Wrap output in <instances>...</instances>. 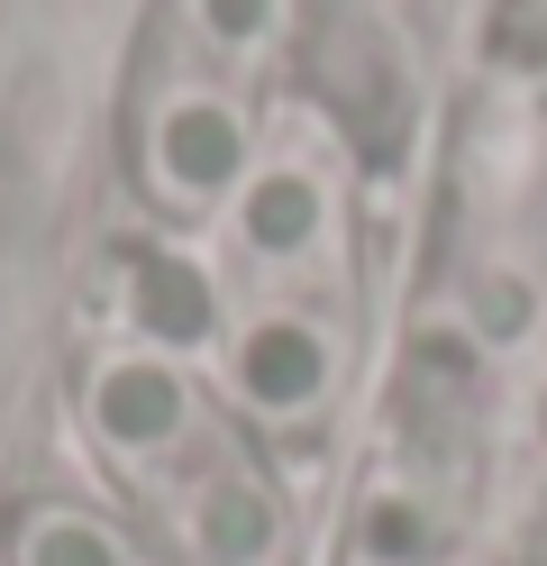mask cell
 Listing matches in <instances>:
<instances>
[{
	"mask_svg": "<svg viewBox=\"0 0 547 566\" xmlns=\"http://www.w3.org/2000/svg\"><path fill=\"white\" fill-rule=\"evenodd\" d=\"M182 539L201 566H274L283 548V503L255 484L238 457H192V484H182Z\"/></svg>",
	"mask_w": 547,
	"mask_h": 566,
	"instance_id": "5",
	"label": "cell"
},
{
	"mask_svg": "<svg viewBox=\"0 0 547 566\" xmlns=\"http://www.w3.org/2000/svg\"><path fill=\"white\" fill-rule=\"evenodd\" d=\"M265 137H255L238 83H210V74H173L146 101V128H137V165H146V192H156L173 220H219L238 201V184L255 174Z\"/></svg>",
	"mask_w": 547,
	"mask_h": 566,
	"instance_id": "1",
	"label": "cell"
},
{
	"mask_svg": "<svg viewBox=\"0 0 547 566\" xmlns=\"http://www.w3.org/2000/svg\"><path fill=\"white\" fill-rule=\"evenodd\" d=\"M19 566H128V539H119L101 512L46 503V512L19 521Z\"/></svg>",
	"mask_w": 547,
	"mask_h": 566,
	"instance_id": "7",
	"label": "cell"
},
{
	"mask_svg": "<svg viewBox=\"0 0 547 566\" xmlns=\"http://www.w3.org/2000/svg\"><path fill=\"white\" fill-rule=\"evenodd\" d=\"M83 420H92V439L119 457L128 475H156V467H173V457H201L210 448L201 384H192V366H173L165 347L101 357L92 384H83Z\"/></svg>",
	"mask_w": 547,
	"mask_h": 566,
	"instance_id": "4",
	"label": "cell"
},
{
	"mask_svg": "<svg viewBox=\"0 0 547 566\" xmlns=\"http://www.w3.org/2000/svg\"><path fill=\"white\" fill-rule=\"evenodd\" d=\"M219 220H229L238 256L255 274L283 283V302H302L292 283L338 274V174H328L319 156H302V147H265Z\"/></svg>",
	"mask_w": 547,
	"mask_h": 566,
	"instance_id": "3",
	"label": "cell"
},
{
	"mask_svg": "<svg viewBox=\"0 0 547 566\" xmlns=\"http://www.w3.org/2000/svg\"><path fill=\"white\" fill-rule=\"evenodd\" d=\"M283 28H292V0H182V38H192V55L210 64V83L265 74Z\"/></svg>",
	"mask_w": 547,
	"mask_h": 566,
	"instance_id": "6",
	"label": "cell"
},
{
	"mask_svg": "<svg viewBox=\"0 0 547 566\" xmlns=\"http://www.w3.org/2000/svg\"><path fill=\"white\" fill-rule=\"evenodd\" d=\"M219 375L229 394L265 420V430H311V420L338 402V329L319 321L311 302H246L229 338H219Z\"/></svg>",
	"mask_w": 547,
	"mask_h": 566,
	"instance_id": "2",
	"label": "cell"
}]
</instances>
